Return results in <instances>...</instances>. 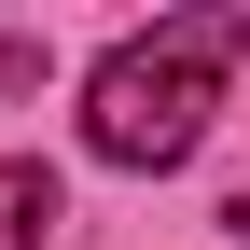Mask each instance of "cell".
Masks as SVG:
<instances>
[{
  "label": "cell",
  "mask_w": 250,
  "mask_h": 250,
  "mask_svg": "<svg viewBox=\"0 0 250 250\" xmlns=\"http://www.w3.org/2000/svg\"><path fill=\"white\" fill-rule=\"evenodd\" d=\"M236 56H250V14H236V0L153 14L139 42H111V56H98V83H83V153H98V167H125V181L181 167V153L208 139V111H223Z\"/></svg>",
  "instance_id": "obj_1"
},
{
  "label": "cell",
  "mask_w": 250,
  "mask_h": 250,
  "mask_svg": "<svg viewBox=\"0 0 250 250\" xmlns=\"http://www.w3.org/2000/svg\"><path fill=\"white\" fill-rule=\"evenodd\" d=\"M223 223H236V236H250V181H236V208H223Z\"/></svg>",
  "instance_id": "obj_3"
},
{
  "label": "cell",
  "mask_w": 250,
  "mask_h": 250,
  "mask_svg": "<svg viewBox=\"0 0 250 250\" xmlns=\"http://www.w3.org/2000/svg\"><path fill=\"white\" fill-rule=\"evenodd\" d=\"M42 236H56V167L0 153V250H42Z\"/></svg>",
  "instance_id": "obj_2"
}]
</instances>
